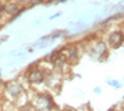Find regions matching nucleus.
<instances>
[{
	"label": "nucleus",
	"mask_w": 124,
	"mask_h": 111,
	"mask_svg": "<svg viewBox=\"0 0 124 111\" xmlns=\"http://www.w3.org/2000/svg\"><path fill=\"white\" fill-rule=\"evenodd\" d=\"M31 1H32L34 4H36V3H39V1H40V0H31Z\"/></svg>",
	"instance_id": "4"
},
{
	"label": "nucleus",
	"mask_w": 124,
	"mask_h": 111,
	"mask_svg": "<svg viewBox=\"0 0 124 111\" xmlns=\"http://www.w3.org/2000/svg\"><path fill=\"white\" fill-rule=\"evenodd\" d=\"M29 79H30V82H32V83H39V82H42L44 75L40 70H32V72L29 74Z\"/></svg>",
	"instance_id": "1"
},
{
	"label": "nucleus",
	"mask_w": 124,
	"mask_h": 111,
	"mask_svg": "<svg viewBox=\"0 0 124 111\" xmlns=\"http://www.w3.org/2000/svg\"><path fill=\"white\" fill-rule=\"evenodd\" d=\"M9 91L13 95H19L20 93H21V88L14 85V86H10V88H9Z\"/></svg>",
	"instance_id": "2"
},
{
	"label": "nucleus",
	"mask_w": 124,
	"mask_h": 111,
	"mask_svg": "<svg viewBox=\"0 0 124 111\" xmlns=\"http://www.w3.org/2000/svg\"><path fill=\"white\" fill-rule=\"evenodd\" d=\"M68 58H71V59H76V58H77V49H76V48H71V49H70Z\"/></svg>",
	"instance_id": "3"
}]
</instances>
